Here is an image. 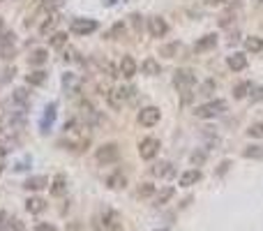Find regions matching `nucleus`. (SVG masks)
Returning a JSON list of instances; mask_svg holds the SVG:
<instances>
[{
    "mask_svg": "<svg viewBox=\"0 0 263 231\" xmlns=\"http://www.w3.org/2000/svg\"><path fill=\"white\" fill-rule=\"evenodd\" d=\"M67 190V178L62 176V174H58V176L51 180V194L54 196H62Z\"/></svg>",
    "mask_w": 263,
    "mask_h": 231,
    "instance_id": "obj_20",
    "label": "nucleus"
},
{
    "mask_svg": "<svg viewBox=\"0 0 263 231\" xmlns=\"http://www.w3.org/2000/svg\"><path fill=\"white\" fill-rule=\"evenodd\" d=\"M224 0H208V5H222Z\"/></svg>",
    "mask_w": 263,
    "mask_h": 231,
    "instance_id": "obj_44",
    "label": "nucleus"
},
{
    "mask_svg": "<svg viewBox=\"0 0 263 231\" xmlns=\"http://www.w3.org/2000/svg\"><path fill=\"white\" fill-rule=\"evenodd\" d=\"M247 92H252V84L250 81H240V84L234 88V98L242 100V98H247Z\"/></svg>",
    "mask_w": 263,
    "mask_h": 231,
    "instance_id": "obj_29",
    "label": "nucleus"
},
{
    "mask_svg": "<svg viewBox=\"0 0 263 231\" xmlns=\"http://www.w3.org/2000/svg\"><path fill=\"white\" fill-rule=\"evenodd\" d=\"M162 118V111L157 109V106H144V109L138 111V122L144 125V128H152V125H157Z\"/></svg>",
    "mask_w": 263,
    "mask_h": 231,
    "instance_id": "obj_6",
    "label": "nucleus"
},
{
    "mask_svg": "<svg viewBox=\"0 0 263 231\" xmlns=\"http://www.w3.org/2000/svg\"><path fill=\"white\" fill-rule=\"evenodd\" d=\"M81 116H84L86 125H90V128H95V125H100V122H102V116H100V111H97L90 102H81Z\"/></svg>",
    "mask_w": 263,
    "mask_h": 231,
    "instance_id": "obj_8",
    "label": "nucleus"
},
{
    "mask_svg": "<svg viewBox=\"0 0 263 231\" xmlns=\"http://www.w3.org/2000/svg\"><path fill=\"white\" fill-rule=\"evenodd\" d=\"M174 84H176V88L178 90H182V100H190V92H192V88L196 86V74L192 72V70H178L176 72V76H174Z\"/></svg>",
    "mask_w": 263,
    "mask_h": 231,
    "instance_id": "obj_1",
    "label": "nucleus"
},
{
    "mask_svg": "<svg viewBox=\"0 0 263 231\" xmlns=\"http://www.w3.org/2000/svg\"><path fill=\"white\" fill-rule=\"evenodd\" d=\"M46 60H48V51L46 49H35L32 54H30V58H28L30 65H44Z\"/></svg>",
    "mask_w": 263,
    "mask_h": 231,
    "instance_id": "obj_25",
    "label": "nucleus"
},
{
    "mask_svg": "<svg viewBox=\"0 0 263 231\" xmlns=\"http://www.w3.org/2000/svg\"><path fill=\"white\" fill-rule=\"evenodd\" d=\"M198 180H201V171L198 169H190L180 176V185H182V188H192V185H196Z\"/></svg>",
    "mask_w": 263,
    "mask_h": 231,
    "instance_id": "obj_18",
    "label": "nucleus"
},
{
    "mask_svg": "<svg viewBox=\"0 0 263 231\" xmlns=\"http://www.w3.org/2000/svg\"><path fill=\"white\" fill-rule=\"evenodd\" d=\"M245 49L250 54H261L263 51V40L261 37H247L245 40Z\"/></svg>",
    "mask_w": 263,
    "mask_h": 231,
    "instance_id": "obj_26",
    "label": "nucleus"
},
{
    "mask_svg": "<svg viewBox=\"0 0 263 231\" xmlns=\"http://www.w3.org/2000/svg\"><path fill=\"white\" fill-rule=\"evenodd\" d=\"M88 144H90V139L86 134H72V136H67L62 141V146H67V150H72V152H84L88 148Z\"/></svg>",
    "mask_w": 263,
    "mask_h": 231,
    "instance_id": "obj_7",
    "label": "nucleus"
},
{
    "mask_svg": "<svg viewBox=\"0 0 263 231\" xmlns=\"http://www.w3.org/2000/svg\"><path fill=\"white\" fill-rule=\"evenodd\" d=\"M2 32H5V28H2V18H0V35H2Z\"/></svg>",
    "mask_w": 263,
    "mask_h": 231,
    "instance_id": "obj_46",
    "label": "nucleus"
},
{
    "mask_svg": "<svg viewBox=\"0 0 263 231\" xmlns=\"http://www.w3.org/2000/svg\"><path fill=\"white\" fill-rule=\"evenodd\" d=\"M162 56H166V58H174L176 54H178V42H171V44H164L160 49Z\"/></svg>",
    "mask_w": 263,
    "mask_h": 231,
    "instance_id": "obj_33",
    "label": "nucleus"
},
{
    "mask_svg": "<svg viewBox=\"0 0 263 231\" xmlns=\"http://www.w3.org/2000/svg\"><path fill=\"white\" fill-rule=\"evenodd\" d=\"M42 2H44V5H54L56 0H42Z\"/></svg>",
    "mask_w": 263,
    "mask_h": 231,
    "instance_id": "obj_45",
    "label": "nucleus"
},
{
    "mask_svg": "<svg viewBox=\"0 0 263 231\" xmlns=\"http://www.w3.org/2000/svg\"><path fill=\"white\" fill-rule=\"evenodd\" d=\"M0 132H2V120H0Z\"/></svg>",
    "mask_w": 263,
    "mask_h": 231,
    "instance_id": "obj_47",
    "label": "nucleus"
},
{
    "mask_svg": "<svg viewBox=\"0 0 263 231\" xmlns=\"http://www.w3.org/2000/svg\"><path fill=\"white\" fill-rule=\"evenodd\" d=\"M74 60H78V58H76V51H74V49H67V51H65V62H74Z\"/></svg>",
    "mask_w": 263,
    "mask_h": 231,
    "instance_id": "obj_39",
    "label": "nucleus"
},
{
    "mask_svg": "<svg viewBox=\"0 0 263 231\" xmlns=\"http://www.w3.org/2000/svg\"><path fill=\"white\" fill-rule=\"evenodd\" d=\"M54 118H56V102H51L44 109V118H42V132H46V125L51 128L54 125Z\"/></svg>",
    "mask_w": 263,
    "mask_h": 231,
    "instance_id": "obj_24",
    "label": "nucleus"
},
{
    "mask_svg": "<svg viewBox=\"0 0 263 231\" xmlns=\"http://www.w3.org/2000/svg\"><path fill=\"white\" fill-rule=\"evenodd\" d=\"M215 44H217V35L215 32H210V35H204L201 40L196 42V54H204V51H210V49H215Z\"/></svg>",
    "mask_w": 263,
    "mask_h": 231,
    "instance_id": "obj_15",
    "label": "nucleus"
},
{
    "mask_svg": "<svg viewBox=\"0 0 263 231\" xmlns=\"http://www.w3.org/2000/svg\"><path fill=\"white\" fill-rule=\"evenodd\" d=\"M2 231H24V224H21L18 220H7L5 226H2Z\"/></svg>",
    "mask_w": 263,
    "mask_h": 231,
    "instance_id": "obj_37",
    "label": "nucleus"
},
{
    "mask_svg": "<svg viewBox=\"0 0 263 231\" xmlns=\"http://www.w3.org/2000/svg\"><path fill=\"white\" fill-rule=\"evenodd\" d=\"M12 98H14V102H16V104H21V106H24V104H28L30 95H28V90H26V88H16Z\"/></svg>",
    "mask_w": 263,
    "mask_h": 231,
    "instance_id": "obj_32",
    "label": "nucleus"
},
{
    "mask_svg": "<svg viewBox=\"0 0 263 231\" xmlns=\"http://www.w3.org/2000/svg\"><path fill=\"white\" fill-rule=\"evenodd\" d=\"M127 92L125 88H111V90H106V102L111 109H122V102H125L127 98Z\"/></svg>",
    "mask_w": 263,
    "mask_h": 231,
    "instance_id": "obj_9",
    "label": "nucleus"
},
{
    "mask_svg": "<svg viewBox=\"0 0 263 231\" xmlns=\"http://www.w3.org/2000/svg\"><path fill=\"white\" fill-rule=\"evenodd\" d=\"M155 231H166V229H155Z\"/></svg>",
    "mask_w": 263,
    "mask_h": 231,
    "instance_id": "obj_48",
    "label": "nucleus"
},
{
    "mask_svg": "<svg viewBox=\"0 0 263 231\" xmlns=\"http://www.w3.org/2000/svg\"><path fill=\"white\" fill-rule=\"evenodd\" d=\"M120 35H125V26L116 24L114 28H111V32H108V37H114V40H116V37H120Z\"/></svg>",
    "mask_w": 263,
    "mask_h": 231,
    "instance_id": "obj_38",
    "label": "nucleus"
},
{
    "mask_svg": "<svg viewBox=\"0 0 263 231\" xmlns=\"http://www.w3.org/2000/svg\"><path fill=\"white\" fill-rule=\"evenodd\" d=\"M100 220L104 222L100 229H104V231H118L120 229V215L116 213V210H104V215Z\"/></svg>",
    "mask_w": 263,
    "mask_h": 231,
    "instance_id": "obj_12",
    "label": "nucleus"
},
{
    "mask_svg": "<svg viewBox=\"0 0 263 231\" xmlns=\"http://www.w3.org/2000/svg\"><path fill=\"white\" fill-rule=\"evenodd\" d=\"M224 111H226V102H224V100H212V102H206V104H201V106H196L194 114H196V118L210 120V118L222 116Z\"/></svg>",
    "mask_w": 263,
    "mask_h": 231,
    "instance_id": "obj_2",
    "label": "nucleus"
},
{
    "mask_svg": "<svg viewBox=\"0 0 263 231\" xmlns=\"http://www.w3.org/2000/svg\"><path fill=\"white\" fill-rule=\"evenodd\" d=\"M51 46H54V49L67 46V32H54V35H51Z\"/></svg>",
    "mask_w": 263,
    "mask_h": 231,
    "instance_id": "obj_31",
    "label": "nucleus"
},
{
    "mask_svg": "<svg viewBox=\"0 0 263 231\" xmlns=\"http://www.w3.org/2000/svg\"><path fill=\"white\" fill-rule=\"evenodd\" d=\"M70 28H72L74 35L86 37V35H90V32L97 30V21H95V18H74Z\"/></svg>",
    "mask_w": 263,
    "mask_h": 231,
    "instance_id": "obj_5",
    "label": "nucleus"
},
{
    "mask_svg": "<svg viewBox=\"0 0 263 231\" xmlns=\"http://www.w3.org/2000/svg\"><path fill=\"white\" fill-rule=\"evenodd\" d=\"M141 70H144V74H148V76H157V74L162 72L160 62H157L155 58H146V60L141 62Z\"/></svg>",
    "mask_w": 263,
    "mask_h": 231,
    "instance_id": "obj_21",
    "label": "nucleus"
},
{
    "mask_svg": "<svg viewBox=\"0 0 263 231\" xmlns=\"http://www.w3.org/2000/svg\"><path fill=\"white\" fill-rule=\"evenodd\" d=\"M48 185H51V182H48L46 176H30L28 180L24 182L26 190H44V188H48Z\"/></svg>",
    "mask_w": 263,
    "mask_h": 231,
    "instance_id": "obj_19",
    "label": "nucleus"
},
{
    "mask_svg": "<svg viewBox=\"0 0 263 231\" xmlns=\"http://www.w3.org/2000/svg\"><path fill=\"white\" fill-rule=\"evenodd\" d=\"M125 182H127V178L122 176V171H116V174H111V176L106 178V185L111 190H120V188H125Z\"/></svg>",
    "mask_w": 263,
    "mask_h": 231,
    "instance_id": "obj_22",
    "label": "nucleus"
},
{
    "mask_svg": "<svg viewBox=\"0 0 263 231\" xmlns=\"http://www.w3.org/2000/svg\"><path fill=\"white\" fill-rule=\"evenodd\" d=\"M242 158H247V160H263V144L245 148V150H242Z\"/></svg>",
    "mask_w": 263,
    "mask_h": 231,
    "instance_id": "obj_28",
    "label": "nucleus"
},
{
    "mask_svg": "<svg viewBox=\"0 0 263 231\" xmlns=\"http://www.w3.org/2000/svg\"><path fill=\"white\" fill-rule=\"evenodd\" d=\"M152 176L171 178V176H174V164H171V162H157V164L152 166Z\"/></svg>",
    "mask_w": 263,
    "mask_h": 231,
    "instance_id": "obj_17",
    "label": "nucleus"
},
{
    "mask_svg": "<svg viewBox=\"0 0 263 231\" xmlns=\"http://www.w3.org/2000/svg\"><path fill=\"white\" fill-rule=\"evenodd\" d=\"M157 152H160V139L146 136V139L138 141V155H141V160H152Z\"/></svg>",
    "mask_w": 263,
    "mask_h": 231,
    "instance_id": "obj_4",
    "label": "nucleus"
},
{
    "mask_svg": "<svg viewBox=\"0 0 263 231\" xmlns=\"http://www.w3.org/2000/svg\"><path fill=\"white\" fill-rule=\"evenodd\" d=\"M56 26H58V16H56V14H51V16H48L46 21L40 26V32H42V35H48V32L56 30Z\"/></svg>",
    "mask_w": 263,
    "mask_h": 231,
    "instance_id": "obj_30",
    "label": "nucleus"
},
{
    "mask_svg": "<svg viewBox=\"0 0 263 231\" xmlns=\"http://www.w3.org/2000/svg\"><path fill=\"white\" fill-rule=\"evenodd\" d=\"M247 136H252V139H261L263 136V122H254V125H250Z\"/></svg>",
    "mask_w": 263,
    "mask_h": 231,
    "instance_id": "obj_34",
    "label": "nucleus"
},
{
    "mask_svg": "<svg viewBox=\"0 0 263 231\" xmlns=\"http://www.w3.org/2000/svg\"><path fill=\"white\" fill-rule=\"evenodd\" d=\"M5 222H7V213H2V210H0V231H2V226H5Z\"/></svg>",
    "mask_w": 263,
    "mask_h": 231,
    "instance_id": "obj_43",
    "label": "nucleus"
},
{
    "mask_svg": "<svg viewBox=\"0 0 263 231\" xmlns=\"http://www.w3.org/2000/svg\"><path fill=\"white\" fill-rule=\"evenodd\" d=\"M62 84H65V88H67L70 92H76L78 81L74 79V74H65V79H62Z\"/></svg>",
    "mask_w": 263,
    "mask_h": 231,
    "instance_id": "obj_36",
    "label": "nucleus"
},
{
    "mask_svg": "<svg viewBox=\"0 0 263 231\" xmlns=\"http://www.w3.org/2000/svg\"><path fill=\"white\" fill-rule=\"evenodd\" d=\"M26 81H28L30 86H42L44 81H46V72H44V70H35V72H30L28 76H26Z\"/></svg>",
    "mask_w": 263,
    "mask_h": 231,
    "instance_id": "obj_27",
    "label": "nucleus"
},
{
    "mask_svg": "<svg viewBox=\"0 0 263 231\" xmlns=\"http://www.w3.org/2000/svg\"><path fill=\"white\" fill-rule=\"evenodd\" d=\"M174 194H176V190H174V188L160 190V192L155 194V204H157V206H164V204H168V201L174 199Z\"/></svg>",
    "mask_w": 263,
    "mask_h": 231,
    "instance_id": "obj_23",
    "label": "nucleus"
},
{
    "mask_svg": "<svg viewBox=\"0 0 263 231\" xmlns=\"http://www.w3.org/2000/svg\"><path fill=\"white\" fill-rule=\"evenodd\" d=\"M155 194V185H152V182H141V185H138V196H152Z\"/></svg>",
    "mask_w": 263,
    "mask_h": 231,
    "instance_id": "obj_35",
    "label": "nucleus"
},
{
    "mask_svg": "<svg viewBox=\"0 0 263 231\" xmlns=\"http://www.w3.org/2000/svg\"><path fill=\"white\" fill-rule=\"evenodd\" d=\"M261 100H263V86L261 88H256V92L252 95V102H261Z\"/></svg>",
    "mask_w": 263,
    "mask_h": 231,
    "instance_id": "obj_41",
    "label": "nucleus"
},
{
    "mask_svg": "<svg viewBox=\"0 0 263 231\" xmlns=\"http://www.w3.org/2000/svg\"><path fill=\"white\" fill-rule=\"evenodd\" d=\"M132 24H134V28H136V30H141V16H138V14H132Z\"/></svg>",
    "mask_w": 263,
    "mask_h": 231,
    "instance_id": "obj_42",
    "label": "nucleus"
},
{
    "mask_svg": "<svg viewBox=\"0 0 263 231\" xmlns=\"http://www.w3.org/2000/svg\"><path fill=\"white\" fill-rule=\"evenodd\" d=\"M26 210H28L30 215H40L46 210V201L42 199V196H30L28 201H26Z\"/></svg>",
    "mask_w": 263,
    "mask_h": 231,
    "instance_id": "obj_14",
    "label": "nucleus"
},
{
    "mask_svg": "<svg viewBox=\"0 0 263 231\" xmlns=\"http://www.w3.org/2000/svg\"><path fill=\"white\" fill-rule=\"evenodd\" d=\"M14 56V32H2L0 35V58H12Z\"/></svg>",
    "mask_w": 263,
    "mask_h": 231,
    "instance_id": "obj_11",
    "label": "nucleus"
},
{
    "mask_svg": "<svg viewBox=\"0 0 263 231\" xmlns=\"http://www.w3.org/2000/svg\"><path fill=\"white\" fill-rule=\"evenodd\" d=\"M35 231H58L54 224H46V222H42V224H37Z\"/></svg>",
    "mask_w": 263,
    "mask_h": 231,
    "instance_id": "obj_40",
    "label": "nucleus"
},
{
    "mask_svg": "<svg viewBox=\"0 0 263 231\" xmlns=\"http://www.w3.org/2000/svg\"><path fill=\"white\" fill-rule=\"evenodd\" d=\"M148 32L150 37H164L168 32V24L162 16H152L148 18Z\"/></svg>",
    "mask_w": 263,
    "mask_h": 231,
    "instance_id": "obj_10",
    "label": "nucleus"
},
{
    "mask_svg": "<svg viewBox=\"0 0 263 231\" xmlns=\"http://www.w3.org/2000/svg\"><path fill=\"white\" fill-rule=\"evenodd\" d=\"M226 65L234 70V72H242L247 67V56L245 54H234V56H228V60Z\"/></svg>",
    "mask_w": 263,
    "mask_h": 231,
    "instance_id": "obj_16",
    "label": "nucleus"
},
{
    "mask_svg": "<svg viewBox=\"0 0 263 231\" xmlns=\"http://www.w3.org/2000/svg\"><path fill=\"white\" fill-rule=\"evenodd\" d=\"M95 158H97V162H100V164H111V162H118V158H120L118 144H104V146H100V148H97V152H95Z\"/></svg>",
    "mask_w": 263,
    "mask_h": 231,
    "instance_id": "obj_3",
    "label": "nucleus"
},
{
    "mask_svg": "<svg viewBox=\"0 0 263 231\" xmlns=\"http://www.w3.org/2000/svg\"><path fill=\"white\" fill-rule=\"evenodd\" d=\"M120 74L125 76V79H132L134 74H136V70H138V65H136V60L132 58V56H122V60H120Z\"/></svg>",
    "mask_w": 263,
    "mask_h": 231,
    "instance_id": "obj_13",
    "label": "nucleus"
}]
</instances>
